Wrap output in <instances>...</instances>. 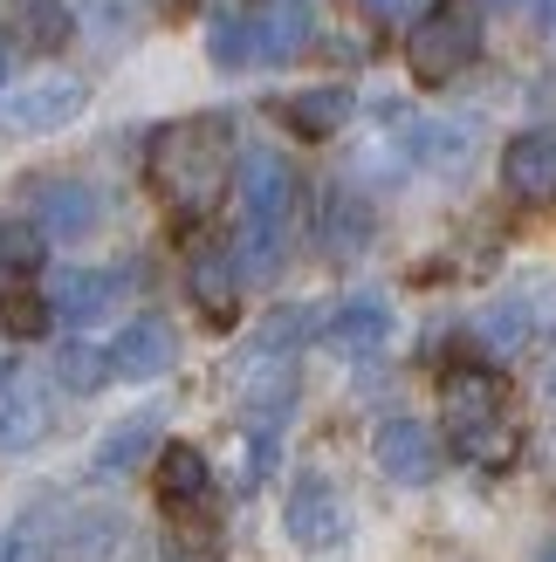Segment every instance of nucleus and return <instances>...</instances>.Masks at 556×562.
I'll return each instance as SVG.
<instances>
[{"label": "nucleus", "instance_id": "4be33fe9", "mask_svg": "<svg viewBox=\"0 0 556 562\" xmlns=\"http://www.w3.org/2000/svg\"><path fill=\"white\" fill-rule=\"evenodd\" d=\"M42 227H35V220H27V227H21V220H8V227H0V281H8V274H35L42 268Z\"/></svg>", "mask_w": 556, "mask_h": 562}, {"label": "nucleus", "instance_id": "7ed1b4c3", "mask_svg": "<svg viewBox=\"0 0 556 562\" xmlns=\"http://www.w3.org/2000/svg\"><path fill=\"white\" fill-rule=\"evenodd\" d=\"M475 55H481V8L475 0H433L405 35V63H412V76H420L426 90L454 82Z\"/></svg>", "mask_w": 556, "mask_h": 562}, {"label": "nucleus", "instance_id": "0eeeda50", "mask_svg": "<svg viewBox=\"0 0 556 562\" xmlns=\"http://www.w3.org/2000/svg\"><path fill=\"white\" fill-rule=\"evenodd\" d=\"M371 453H378V467L392 473L399 487H426L440 473V446H433V432L420 426V418H385L378 439H371Z\"/></svg>", "mask_w": 556, "mask_h": 562}, {"label": "nucleus", "instance_id": "423d86ee", "mask_svg": "<svg viewBox=\"0 0 556 562\" xmlns=\"http://www.w3.org/2000/svg\"><path fill=\"white\" fill-rule=\"evenodd\" d=\"M90 103V90H82V76H63V69H48V76H27L21 90L8 97V124L14 131H63L76 110Z\"/></svg>", "mask_w": 556, "mask_h": 562}, {"label": "nucleus", "instance_id": "a211bd4d", "mask_svg": "<svg viewBox=\"0 0 556 562\" xmlns=\"http://www.w3.org/2000/svg\"><path fill=\"white\" fill-rule=\"evenodd\" d=\"M302 42H310V0H268L255 21V48L268 63H296Z\"/></svg>", "mask_w": 556, "mask_h": 562}, {"label": "nucleus", "instance_id": "473e14b6", "mask_svg": "<svg viewBox=\"0 0 556 562\" xmlns=\"http://www.w3.org/2000/svg\"><path fill=\"white\" fill-rule=\"evenodd\" d=\"M494 8H502V0H494Z\"/></svg>", "mask_w": 556, "mask_h": 562}, {"label": "nucleus", "instance_id": "9b49d317", "mask_svg": "<svg viewBox=\"0 0 556 562\" xmlns=\"http://www.w3.org/2000/svg\"><path fill=\"white\" fill-rule=\"evenodd\" d=\"M502 186L530 206L556 200V131H522L515 145L502 151Z\"/></svg>", "mask_w": 556, "mask_h": 562}, {"label": "nucleus", "instance_id": "f8f14e48", "mask_svg": "<svg viewBox=\"0 0 556 562\" xmlns=\"http://www.w3.org/2000/svg\"><path fill=\"white\" fill-rule=\"evenodd\" d=\"M35 227L42 240H82L97 234V192L76 179H42L35 186Z\"/></svg>", "mask_w": 556, "mask_h": 562}, {"label": "nucleus", "instance_id": "2f4dec72", "mask_svg": "<svg viewBox=\"0 0 556 562\" xmlns=\"http://www.w3.org/2000/svg\"><path fill=\"white\" fill-rule=\"evenodd\" d=\"M0 69H8V48H0Z\"/></svg>", "mask_w": 556, "mask_h": 562}, {"label": "nucleus", "instance_id": "c756f323", "mask_svg": "<svg viewBox=\"0 0 556 562\" xmlns=\"http://www.w3.org/2000/svg\"><path fill=\"white\" fill-rule=\"evenodd\" d=\"M536 8H543V21H556V0H536Z\"/></svg>", "mask_w": 556, "mask_h": 562}, {"label": "nucleus", "instance_id": "393cba45", "mask_svg": "<svg viewBox=\"0 0 556 562\" xmlns=\"http://www.w3.org/2000/svg\"><path fill=\"white\" fill-rule=\"evenodd\" d=\"M365 227H371V220H365L357 200H330V255H351V247L365 240Z\"/></svg>", "mask_w": 556, "mask_h": 562}, {"label": "nucleus", "instance_id": "4468645a", "mask_svg": "<svg viewBox=\"0 0 556 562\" xmlns=\"http://www.w3.org/2000/svg\"><path fill=\"white\" fill-rule=\"evenodd\" d=\"M385 336H392V308H385V295H351L337 316L323 323V344L337 357H371Z\"/></svg>", "mask_w": 556, "mask_h": 562}, {"label": "nucleus", "instance_id": "aec40b11", "mask_svg": "<svg viewBox=\"0 0 556 562\" xmlns=\"http://www.w3.org/2000/svg\"><path fill=\"white\" fill-rule=\"evenodd\" d=\"M207 48H213V63L220 69H241V63H255V21H247V14H227V8H220L213 14V35H207Z\"/></svg>", "mask_w": 556, "mask_h": 562}, {"label": "nucleus", "instance_id": "412c9836", "mask_svg": "<svg viewBox=\"0 0 556 562\" xmlns=\"http://www.w3.org/2000/svg\"><path fill=\"white\" fill-rule=\"evenodd\" d=\"M14 27H21V42H35V48H63L69 42V8L63 0H21Z\"/></svg>", "mask_w": 556, "mask_h": 562}, {"label": "nucleus", "instance_id": "a878e982", "mask_svg": "<svg viewBox=\"0 0 556 562\" xmlns=\"http://www.w3.org/2000/svg\"><path fill=\"white\" fill-rule=\"evenodd\" d=\"M0 316H8V329H21V336H42L55 308L35 302V295H8V302H0Z\"/></svg>", "mask_w": 556, "mask_h": 562}, {"label": "nucleus", "instance_id": "f257e3e1", "mask_svg": "<svg viewBox=\"0 0 556 562\" xmlns=\"http://www.w3.org/2000/svg\"><path fill=\"white\" fill-rule=\"evenodd\" d=\"M145 179H152V192L173 213L207 220L220 200H227V186H234V131H227V117L165 124L152 137V151H145Z\"/></svg>", "mask_w": 556, "mask_h": 562}, {"label": "nucleus", "instance_id": "6e6552de", "mask_svg": "<svg viewBox=\"0 0 556 562\" xmlns=\"http://www.w3.org/2000/svg\"><path fill=\"white\" fill-rule=\"evenodd\" d=\"M186 289H192V302H200L207 323H234V316H241V261L227 255V247H213V240L192 247Z\"/></svg>", "mask_w": 556, "mask_h": 562}, {"label": "nucleus", "instance_id": "c85d7f7f", "mask_svg": "<svg viewBox=\"0 0 556 562\" xmlns=\"http://www.w3.org/2000/svg\"><path fill=\"white\" fill-rule=\"evenodd\" d=\"M0 562H35V549H27V542L14 536V542H0Z\"/></svg>", "mask_w": 556, "mask_h": 562}, {"label": "nucleus", "instance_id": "6ab92c4d", "mask_svg": "<svg viewBox=\"0 0 556 562\" xmlns=\"http://www.w3.org/2000/svg\"><path fill=\"white\" fill-rule=\"evenodd\" d=\"M275 110H282V124H289V131H302V137H337V131L351 124V90H337V82H330V90L282 97Z\"/></svg>", "mask_w": 556, "mask_h": 562}, {"label": "nucleus", "instance_id": "2eb2a0df", "mask_svg": "<svg viewBox=\"0 0 556 562\" xmlns=\"http://www.w3.org/2000/svg\"><path fill=\"white\" fill-rule=\"evenodd\" d=\"M110 302H118V274H103V268H69V274H55V289H48V308L69 316V323H97Z\"/></svg>", "mask_w": 556, "mask_h": 562}, {"label": "nucleus", "instance_id": "b1692460", "mask_svg": "<svg viewBox=\"0 0 556 562\" xmlns=\"http://www.w3.org/2000/svg\"><path fill=\"white\" fill-rule=\"evenodd\" d=\"M310 329H316L310 308H275V316L262 323V336H255V350H262V357H282V350H289V344H302Z\"/></svg>", "mask_w": 556, "mask_h": 562}, {"label": "nucleus", "instance_id": "f3484780", "mask_svg": "<svg viewBox=\"0 0 556 562\" xmlns=\"http://www.w3.org/2000/svg\"><path fill=\"white\" fill-rule=\"evenodd\" d=\"M207 487H213V473H207L200 446H165V453H158V501L173 515L192 508V501H207Z\"/></svg>", "mask_w": 556, "mask_h": 562}, {"label": "nucleus", "instance_id": "7c9ffc66", "mask_svg": "<svg viewBox=\"0 0 556 562\" xmlns=\"http://www.w3.org/2000/svg\"><path fill=\"white\" fill-rule=\"evenodd\" d=\"M536 562H556V542H549V549H543V555H536Z\"/></svg>", "mask_w": 556, "mask_h": 562}, {"label": "nucleus", "instance_id": "20e7f679", "mask_svg": "<svg viewBox=\"0 0 556 562\" xmlns=\"http://www.w3.org/2000/svg\"><path fill=\"white\" fill-rule=\"evenodd\" d=\"M241 206H247V274H275V261H282V220L296 206V172L275 151H247Z\"/></svg>", "mask_w": 556, "mask_h": 562}, {"label": "nucleus", "instance_id": "ddd939ff", "mask_svg": "<svg viewBox=\"0 0 556 562\" xmlns=\"http://www.w3.org/2000/svg\"><path fill=\"white\" fill-rule=\"evenodd\" d=\"M241 405H247V418H255V432L275 439V426H282L289 405H296V363L289 357H255L247 378H241Z\"/></svg>", "mask_w": 556, "mask_h": 562}, {"label": "nucleus", "instance_id": "39448f33", "mask_svg": "<svg viewBox=\"0 0 556 562\" xmlns=\"http://www.w3.org/2000/svg\"><path fill=\"white\" fill-rule=\"evenodd\" d=\"M282 528H289L296 549H337L344 528H351V508H344V494L330 487L323 473H302L296 494H289V508H282Z\"/></svg>", "mask_w": 556, "mask_h": 562}, {"label": "nucleus", "instance_id": "cd10ccee", "mask_svg": "<svg viewBox=\"0 0 556 562\" xmlns=\"http://www.w3.org/2000/svg\"><path fill=\"white\" fill-rule=\"evenodd\" d=\"M365 8H371L378 21H420V14L433 8V0H365Z\"/></svg>", "mask_w": 556, "mask_h": 562}, {"label": "nucleus", "instance_id": "9d476101", "mask_svg": "<svg viewBox=\"0 0 556 562\" xmlns=\"http://www.w3.org/2000/svg\"><path fill=\"white\" fill-rule=\"evenodd\" d=\"M48 432V391L27 363L0 371V446H35Z\"/></svg>", "mask_w": 556, "mask_h": 562}, {"label": "nucleus", "instance_id": "f03ea898", "mask_svg": "<svg viewBox=\"0 0 556 562\" xmlns=\"http://www.w3.org/2000/svg\"><path fill=\"white\" fill-rule=\"evenodd\" d=\"M440 418H447L454 453L475 467H509L522 453V432L509 418V384L494 371H481V363H454L440 378Z\"/></svg>", "mask_w": 556, "mask_h": 562}, {"label": "nucleus", "instance_id": "bb28decb", "mask_svg": "<svg viewBox=\"0 0 556 562\" xmlns=\"http://www.w3.org/2000/svg\"><path fill=\"white\" fill-rule=\"evenodd\" d=\"M481 329H488V336H494L502 350H515L522 336H530V316H522L515 302H502V308H488V323H481Z\"/></svg>", "mask_w": 556, "mask_h": 562}, {"label": "nucleus", "instance_id": "1a4fd4ad", "mask_svg": "<svg viewBox=\"0 0 556 562\" xmlns=\"http://www.w3.org/2000/svg\"><path fill=\"white\" fill-rule=\"evenodd\" d=\"M103 357H110V378L145 384V378H165V371H173L179 344H173V329H165L158 316H137V323H124V329H118V344H110Z\"/></svg>", "mask_w": 556, "mask_h": 562}, {"label": "nucleus", "instance_id": "dca6fc26", "mask_svg": "<svg viewBox=\"0 0 556 562\" xmlns=\"http://www.w3.org/2000/svg\"><path fill=\"white\" fill-rule=\"evenodd\" d=\"M158 446V412H131V418H118L103 439H97V473L103 481H118V473H131L137 460H145Z\"/></svg>", "mask_w": 556, "mask_h": 562}, {"label": "nucleus", "instance_id": "5701e85b", "mask_svg": "<svg viewBox=\"0 0 556 562\" xmlns=\"http://www.w3.org/2000/svg\"><path fill=\"white\" fill-rule=\"evenodd\" d=\"M55 378H63L69 391H97L110 378V357L90 350V344H63V357H55Z\"/></svg>", "mask_w": 556, "mask_h": 562}]
</instances>
